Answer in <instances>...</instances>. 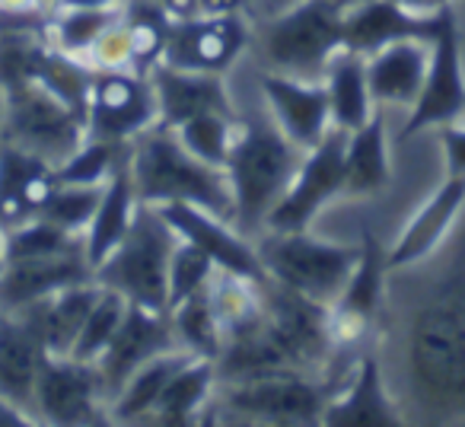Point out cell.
Here are the masks:
<instances>
[{"label":"cell","mask_w":465,"mask_h":427,"mask_svg":"<svg viewBox=\"0 0 465 427\" xmlns=\"http://www.w3.org/2000/svg\"><path fill=\"white\" fill-rule=\"evenodd\" d=\"M382 342L395 344L405 421H465V214L430 259L392 272Z\"/></svg>","instance_id":"6da1fadb"},{"label":"cell","mask_w":465,"mask_h":427,"mask_svg":"<svg viewBox=\"0 0 465 427\" xmlns=\"http://www.w3.org/2000/svg\"><path fill=\"white\" fill-rule=\"evenodd\" d=\"M303 156L306 150H300L274 124L262 99L252 109H240V128H236L223 169L232 188V201H236L232 227L242 236L255 240L265 230L268 214L284 198Z\"/></svg>","instance_id":"7a4b0ae2"},{"label":"cell","mask_w":465,"mask_h":427,"mask_svg":"<svg viewBox=\"0 0 465 427\" xmlns=\"http://www.w3.org/2000/svg\"><path fill=\"white\" fill-rule=\"evenodd\" d=\"M128 169L143 204H192L232 223L236 201L226 169L198 160L192 150L182 147L175 131L166 124H153L131 141Z\"/></svg>","instance_id":"3957f363"},{"label":"cell","mask_w":465,"mask_h":427,"mask_svg":"<svg viewBox=\"0 0 465 427\" xmlns=\"http://www.w3.org/2000/svg\"><path fill=\"white\" fill-rule=\"evenodd\" d=\"M341 376L278 370L240 382H217L198 424H322Z\"/></svg>","instance_id":"277c9868"},{"label":"cell","mask_w":465,"mask_h":427,"mask_svg":"<svg viewBox=\"0 0 465 427\" xmlns=\"http://www.w3.org/2000/svg\"><path fill=\"white\" fill-rule=\"evenodd\" d=\"M341 48V10L325 0H293L278 14L252 20L249 52L259 71L322 80Z\"/></svg>","instance_id":"5b68a950"},{"label":"cell","mask_w":465,"mask_h":427,"mask_svg":"<svg viewBox=\"0 0 465 427\" xmlns=\"http://www.w3.org/2000/svg\"><path fill=\"white\" fill-rule=\"evenodd\" d=\"M175 246L179 233L169 227L160 207L141 201L122 243L93 268V281L134 306L169 313V259Z\"/></svg>","instance_id":"8992f818"},{"label":"cell","mask_w":465,"mask_h":427,"mask_svg":"<svg viewBox=\"0 0 465 427\" xmlns=\"http://www.w3.org/2000/svg\"><path fill=\"white\" fill-rule=\"evenodd\" d=\"M255 249L274 284L325 306L335 303L338 293L344 291L361 255V243L357 246L329 243L312 236L310 230H287V233L265 230L255 236Z\"/></svg>","instance_id":"52a82bcc"},{"label":"cell","mask_w":465,"mask_h":427,"mask_svg":"<svg viewBox=\"0 0 465 427\" xmlns=\"http://www.w3.org/2000/svg\"><path fill=\"white\" fill-rule=\"evenodd\" d=\"M389 249L373 230H363L361 236V255L351 272L344 291L329 306L331 316V335H335L338 354L357 357L361 351L380 344V325L389 300Z\"/></svg>","instance_id":"ba28073f"},{"label":"cell","mask_w":465,"mask_h":427,"mask_svg":"<svg viewBox=\"0 0 465 427\" xmlns=\"http://www.w3.org/2000/svg\"><path fill=\"white\" fill-rule=\"evenodd\" d=\"M86 137V118L42 84L29 80L4 93V141L61 166Z\"/></svg>","instance_id":"9c48e42d"},{"label":"cell","mask_w":465,"mask_h":427,"mask_svg":"<svg viewBox=\"0 0 465 427\" xmlns=\"http://www.w3.org/2000/svg\"><path fill=\"white\" fill-rule=\"evenodd\" d=\"M465 118V67L462 42H459L456 7L440 10V26L430 39V61L420 86L418 103L411 105L405 124L399 131V144L418 137L427 128H446Z\"/></svg>","instance_id":"30bf717a"},{"label":"cell","mask_w":465,"mask_h":427,"mask_svg":"<svg viewBox=\"0 0 465 427\" xmlns=\"http://www.w3.org/2000/svg\"><path fill=\"white\" fill-rule=\"evenodd\" d=\"M33 421L61 427L109 421V399L96 363L77 361L71 354L42 357L33 392Z\"/></svg>","instance_id":"8fae6325"},{"label":"cell","mask_w":465,"mask_h":427,"mask_svg":"<svg viewBox=\"0 0 465 427\" xmlns=\"http://www.w3.org/2000/svg\"><path fill=\"white\" fill-rule=\"evenodd\" d=\"M160 124L153 80L131 67L96 71L86 96V134L131 144L147 128Z\"/></svg>","instance_id":"7c38bea8"},{"label":"cell","mask_w":465,"mask_h":427,"mask_svg":"<svg viewBox=\"0 0 465 427\" xmlns=\"http://www.w3.org/2000/svg\"><path fill=\"white\" fill-rule=\"evenodd\" d=\"M252 20L242 14H194L173 23L163 65L198 74H226L249 55Z\"/></svg>","instance_id":"4fadbf2b"},{"label":"cell","mask_w":465,"mask_h":427,"mask_svg":"<svg viewBox=\"0 0 465 427\" xmlns=\"http://www.w3.org/2000/svg\"><path fill=\"white\" fill-rule=\"evenodd\" d=\"M344 141H348V131L331 128L322 137V144L306 150L284 198L268 214L265 230H278V233L310 230V223L322 214V207L331 204L338 194H344Z\"/></svg>","instance_id":"5bb4252c"},{"label":"cell","mask_w":465,"mask_h":427,"mask_svg":"<svg viewBox=\"0 0 465 427\" xmlns=\"http://www.w3.org/2000/svg\"><path fill=\"white\" fill-rule=\"evenodd\" d=\"M322 424L329 427H395L408 424L399 408L382 357L376 348H367L351 361L341 382L329 395Z\"/></svg>","instance_id":"9a60e30c"},{"label":"cell","mask_w":465,"mask_h":427,"mask_svg":"<svg viewBox=\"0 0 465 427\" xmlns=\"http://www.w3.org/2000/svg\"><path fill=\"white\" fill-rule=\"evenodd\" d=\"M255 86H259V96L265 103L268 115L300 150H312L335 128L322 80H300L259 71Z\"/></svg>","instance_id":"2e32d148"},{"label":"cell","mask_w":465,"mask_h":427,"mask_svg":"<svg viewBox=\"0 0 465 427\" xmlns=\"http://www.w3.org/2000/svg\"><path fill=\"white\" fill-rule=\"evenodd\" d=\"M175 348H179V338H175L173 323H169V313L143 310V306L128 303V313H124L115 338L96 361L105 386V399H115L118 389L131 380V373L137 367H143L150 357L166 354V351Z\"/></svg>","instance_id":"e0dca14e"},{"label":"cell","mask_w":465,"mask_h":427,"mask_svg":"<svg viewBox=\"0 0 465 427\" xmlns=\"http://www.w3.org/2000/svg\"><path fill=\"white\" fill-rule=\"evenodd\" d=\"M160 211L169 221V227L179 233V240L198 246L217 268L252 281H268L259 259V249H255V240L242 236L230 221L192 204H166Z\"/></svg>","instance_id":"ac0fdd59"},{"label":"cell","mask_w":465,"mask_h":427,"mask_svg":"<svg viewBox=\"0 0 465 427\" xmlns=\"http://www.w3.org/2000/svg\"><path fill=\"white\" fill-rule=\"evenodd\" d=\"M465 214V179L446 175L440 188L408 217L399 230L395 243L389 246V268H411L418 262L430 259L456 230L459 217Z\"/></svg>","instance_id":"d6986e66"},{"label":"cell","mask_w":465,"mask_h":427,"mask_svg":"<svg viewBox=\"0 0 465 427\" xmlns=\"http://www.w3.org/2000/svg\"><path fill=\"white\" fill-rule=\"evenodd\" d=\"M437 26H440V10L424 16L399 7L392 0H363V4H357V7L341 14V42L348 52L370 58L373 52L392 45V42H405V39L430 42Z\"/></svg>","instance_id":"ffe728a7"},{"label":"cell","mask_w":465,"mask_h":427,"mask_svg":"<svg viewBox=\"0 0 465 427\" xmlns=\"http://www.w3.org/2000/svg\"><path fill=\"white\" fill-rule=\"evenodd\" d=\"M156 93V109H160V124L179 128L182 122L204 112H236V96L230 90L226 74H198L179 71V67L156 65L150 71Z\"/></svg>","instance_id":"44dd1931"},{"label":"cell","mask_w":465,"mask_h":427,"mask_svg":"<svg viewBox=\"0 0 465 427\" xmlns=\"http://www.w3.org/2000/svg\"><path fill=\"white\" fill-rule=\"evenodd\" d=\"M54 188L58 175L52 163L0 141V230L20 227L39 217L52 201Z\"/></svg>","instance_id":"7402d4cb"},{"label":"cell","mask_w":465,"mask_h":427,"mask_svg":"<svg viewBox=\"0 0 465 427\" xmlns=\"http://www.w3.org/2000/svg\"><path fill=\"white\" fill-rule=\"evenodd\" d=\"M86 253L45 255V259H10L0 268V313H20L61 287L90 281Z\"/></svg>","instance_id":"603a6c76"},{"label":"cell","mask_w":465,"mask_h":427,"mask_svg":"<svg viewBox=\"0 0 465 427\" xmlns=\"http://www.w3.org/2000/svg\"><path fill=\"white\" fill-rule=\"evenodd\" d=\"M427 61H430V42L427 39H405L380 48L367 58V80L376 105L386 109H411L420 96V86L427 77Z\"/></svg>","instance_id":"cb8c5ba5"},{"label":"cell","mask_w":465,"mask_h":427,"mask_svg":"<svg viewBox=\"0 0 465 427\" xmlns=\"http://www.w3.org/2000/svg\"><path fill=\"white\" fill-rule=\"evenodd\" d=\"M42 357L45 348L26 316L0 313V399L14 402L29 418H33V392Z\"/></svg>","instance_id":"d4e9b609"},{"label":"cell","mask_w":465,"mask_h":427,"mask_svg":"<svg viewBox=\"0 0 465 427\" xmlns=\"http://www.w3.org/2000/svg\"><path fill=\"white\" fill-rule=\"evenodd\" d=\"M96 297H99V284L90 278V281H80V284L61 287L52 297L20 310V316H26V323L35 329L45 354L64 357L77 344L84 319L90 313V306L96 303Z\"/></svg>","instance_id":"484cf974"},{"label":"cell","mask_w":465,"mask_h":427,"mask_svg":"<svg viewBox=\"0 0 465 427\" xmlns=\"http://www.w3.org/2000/svg\"><path fill=\"white\" fill-rule=\"evenodd\" d=\"M392 182V160H389L386 112L376 109L367 124L348 131L344 141V194L351 198H373L386 192Z\"/></svg>","instance_id":"4316f807"},{"label":"cell","mask_w":465,"mask_h":427,"mask_svg":"<svg viewBox=\"0 0 465 427\" xmlns=\"http://www.w3.org/2000/svg\"><path fill=\"white\" fill-rule=\"evenodd\" d=\"M137 204H141V198H137L134 179H131L128 160H124L122 166L112 173V179L105 182L96 214H93L90 227H86V233H84V253H86L90 268H96L99 262L122 243V236L128 233L131 221H134Z\"/></svg>","instance_id":"83f0119b"},{"label":"cell","mask_w":465,"mask_h":427,"mask_svg":"<svg viewBox=\"0 0 465 427\" xmlns=\"http://www.w3.org/2000/svg\"><path fill=\"white\" fill-rule=\"evenodd\" d=\"M322 86H325V96H329L331 124L341 131H357L380 109L373 93H370L367 58L357 52H348V48H341L331 58V65L325 67Z\"/></svg>","instance_id":"f1b7e54d"},{"label":"cell","mask_w":465,"mask_h":427,"mask_svg":"<svg viewBox=\"0 0 465 427\" xmlns=\"http://www.w3.org/2000/svg\"><path fill=\"white\" fill-rule=\"evenodd\" d=\"M213 389H217V363L207 357H188L175 376L166 382V389L156 399L153 412L147 421L153 424H198L204 414L207 402H211Z\"/></svg>","instance_id":"f546056e"},{"label":"cell","mask_w":465,"mask_h":427,"mask_svg":"<svg viewBox=\"0 0 465 427\" xmlns=\"http://www.w3.org/2000/svg\"><path fill=\"white\" fill-rule=\"evenodd\" d=\"M188 351L175 348L166 351V354L150 357L143 367H137L131 373V380L118 389V395L109 402V421H118V424H131V421H147L150 412H153L156 399L166 389V382L175 376V370L188 361Z\"/></svg>","instance_id":"4dcf8cb0"},{"label":"cell","mask_w":465,"mask_h":427,"mask_svg":"<svg viewBox=\"0 0 465 427\" xmlns=\"http://www.w3.org/2000/svg\"><path fill=\"white\" fill-rule=\"evenodd\" d=\"M122 23L131 39V71L150 77V71L166 58L169 33H173L175 20L150 0H124Z\"/></svg>","instance_id":"1f68e13d"},{"label":"cell","mask_w":465,"mask_h":427,"mask_svg":"<svg viewBox=\"0 0 465 427\" xmlns=\"http://www.w3.org/2000/svg\"><path fill=\"white\" fill-rule=\"evenodd\" d=\"M262 284H265V281L242 278V274L223 272V268L213 272L211 284H207V297H211L213 316H217L223 338L236 335V332L259 323L262 306H265Z\"/></svg>","instance_id":"d6a6232c"},{"label":"cell","mask_w":465,"mask_h":427,"mask_svg":"<svg viewBox=\"0 0 465 427\" xmlns=\"http://www.w3.org/2000/svg\"><path fill=\"white\" fill-rule=\"evenodd\" d=\"M93 74L96 71H93L84 58L61 52L58 45L48 42V45L39 52V58H35L33 80L35 84H42L48 93H54L61 103H67L71 109H77L80 115L86 118V96H90Z\"/></svg>","instance_id":"836d02e7"},{"label":"cell","mask_w":465,"mask_h":427,"mask_svg":"<svg viewBox=\"0 0 465 427\" xmlns=\"http://www.w3.org/2000/svg\"><path fill=\"white\" fill-rule=\"evenodd\" d=\"M169 323L179 338V348L188 351L192 357H207V361H217L220 348H223V332L213 316L211 297H207V287L194 297L182 300L179 306L169 310Z\"/></svg>","instance_id":"e575fe53"},{"label":"cell","mask_w":465,"mask_h":427,"mask_svg":"<svg viewBox=\"0 0 465 427\" xmlns=\"http://www.w3.org/2000/svg\"><path fill=\"white\" fill-rule=\"evenodd\" d=\"M122 20V7H58L48 14V39L61 52L84 58L90 45Z\"/></svg>","instance_id":"d590c367"},{"label":"cell","mask_w":465,"mask_h":427,"mask_svg":"<svg viewBox=\"0 0 465 427\" xmlns=\"http://www.w3.org/2000/svg\"><path fill=\"white\" fill-rule=\"evenodd\" d=\"M128 154H131V144L86 134L84 144L61 166H54V175L64 185H105L112 179V173L128 160Z\"/></svg>","instance_id":"8d00e7d4"},{"label":"cell","mask_w":465,"mask_h":427,"mask_svg":"<svg viewBox=\"0 0 465 427\" xmlns=\"http://www.w3.org/2000/svg\"><path fill=\"white\" fill-rule=\"evenodd\" d=\"M240 128V109L236 112H204V115H194L188 122H182L175 131V137L182 141V147L192 150L198 160L211 163V166H226V156H230L232 137Z\"/></svg>","instance_id":"74e56055"},{"label":"cell","mask_w":465,"mask_h":427,"mask_svg":"<svg viewBox=\"0 0 465 427\" xmlns=\"http://www.w3.org/2000/svg\"><path fill=\"white\" fill-rule=\"evenodd\" d=\"M84 253V236L67 233L48 217H33L20 227L4 230V262L10 259H45V255Z\"/></svg>","instance_id":"f35d334b"},{"label":"cell","mask_w":465,"mask_h":427,"mask_svg":"<svg viewBox=\"0 0 465 427\" xmlns=\"http://www.w3.org/2000/svg\"><path fill=\"white\" fill-rule=\"evenodd\" d=\"M124 313H128V300H124L122 293L109 291V287H99V297H96V303L90 306V313H86L84 329H80V338H77V344H74L71 357L96 363L99 357H103V351L112 344V338H115Z\"/></svg>","instance_id":"ab89813d"},{"label":"cell","mask_w":465,"mask_h":427,"mask_svg":"<svg viewBox=\"0 0 465 427\" xmlns=\"http://www.w3.org/2000/svg\"><path fill=\"white\" fill-rule=\"evenodd\" d=\"M103 188L105 185H64V182H58L52 201H48L39 217H48L52 223L64 227L67 233L84 236L93 214H96L99 198H103Z\"/></svg>","instance_id":"60d3db41"},{"label":"cell","mask_w":465,"mask_h":427,"mask_svg":"<svg viewBox=\"0 0 465 427\" xmlns=\"http://www.w3.org/2000/svg\"><path fill=\"white\" fill-rule=\"evenodd\" d=\"M213 272H217V265L198 246L179 240V246L173 249V259H169V310L204 291Z\"/></svg>","instance_id":"b9f144b4"},{"label":"cell","mask_w":465,"mask_h":427,"mask_svg":"<svg viewBox=\"0 0 465 427\" xmlns=\"http://www.w3.org/2000/svg\"><path fill=\"white\" fill-rule=\"evenodd\" d=\"M84 61L93 71H124V67H131V39H128L124 23L122 20L112 23V26L90 45Z\"/></svg>","instance_id":"7bdbcfd3"},{"label":"cell","mask_w":465,"mask_h":427,"mask_svg":"<svg viewBox=\"0 0 465 427\" xmlns=\"http://www.w3.org/2000/svg\"><path fill=\"white\" fill-rule=\"evenodd\" d=\"M440 144H443L446 175H462L465 179V118L440 128Z\"/></svg>","instance_id":"ee69618b"},{"label":"cell","mask_w":465,"mask_h":427,"mask_svg":"<svg viewBox=\"0 0 465 427\" xmlns=\"http://www.w3.org/2000/svg\"><path fill=\"white\" fill-rule=\"evenodd\" d=\"M201 14H242L252 20L259 0H198Z\"/></svg>","instance_id":"f6af8a7d"},{"label":"cell","mask_w":465,"mask_h":427,"mask_svg":"<svg viewBox=\"0 0 465 427\" xmlns=\"http://www.w3.org/2000/svg\"><path fill=\"white\" fill-rule=\"evenodd\" d=\"M150 4H156V7H163L169 16H173V20H185V16L201 14L198 0H150Z\"/></svg>","instance_id":"bcb514c9"},{"label":"cell","mask_w":465,"mask_h":427,"mask_svg":"<svg viewBox=\"0 0 465 427\" xmlns=\"http://www.w3.org/2000/svg\"><path fill=\"white\" fill-rule=\"evenodd\" d=\"M399 7L411 10V14H437V10H446V7H456L459 0H392Z\"/></svg>","instance_id":"7dc6e473"},{"label":"cell","mask_w":465,"mask_h":427,"mask_svg":"<svg viewBox=\"0 0 465 427\" xmlns=\"http://www.w3.org/2000/svg\"><path fill=\"white\" fill-rule=\"evenodd\" d=\"M23 424H35L23 408H16L14 402L0 399V427H23Z\"/></svg>","instance_id":"c3c4849f"},{"label":"cell","mask_w":465,"mask_h":427,"mask_svg":"<svg viewBox=\"0 0 465 427\" xmlns=\"http://www.w3.org/2000/svg\"><path fill=\"white\" fill-rule=\"evenodd\" d=\"M39 10L35 0H0V16H16V14H33Z\"/></svg>","instance_id":"681fc988"},{"label":"cell","mask_w":465,"mask_h":427,"mask_svg":"<svg viewBox=\"0 0 465 427\" xmlns=\"http://www.w3.org/2000/svg\"><path fill=\"white\" fill-rule=\"evenodd\" d=\"M287 4H293V0H259V7H255L252 20H262V16H272V14H278V10H284Z\"/></svg>","instance_id":"f907efd6"},{"label":"cell","mask_w":465,"mask_h":427,"mask_svg":"<svg viewBox=\"0 0 465 427\" xmlns=\"http://www.w3.org/2000/svg\"><path fill=\"white\" fill-rule=\"evenodd\" d=\"M124 0H61V7H122Z\"/></svg>","instance_id":"816d5d0a"},{"label":"cell","mask_w":465,"mask_h":427,"mask_svg":"<svg viewBox=\"0 0 465 427\" xmlns=\"http://www.w3.org/2000/svg\"><path fill=\"white\" fill-rule=\"evenodd\" d=\"M325 4H331V7H335V10H341V14H344V10L357 7V4H363V0H325Z\"/></svg>","instance_id":"f5cc1de1"},{"label":"cell","mask_w":465,"mask_h":427,"mask_svg":"<svg viewBox=\"0 0 465 427\" xmlns=\"http://www.w3.org/2000/svg\"><path fill=\"white\" fill-rule=\"evenodd\" d=\"M0 141H4V93H0Z\"/></svg>","instance_id":"db71d44e"},{"label":"cell","mask_w":465,"mask_h":427,"mask_svg":"<svg viewBox=\"0 0 465 427\" xmlns=\"http://www.w3.org/2000/svg\"><path fill=\"white\" fill-rule=\"evenodd\" d=\"M0 268H4V230H0Z\"/></svg>","instance_id":"11a10c76"}]
</instances>
